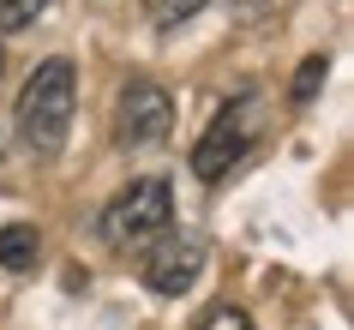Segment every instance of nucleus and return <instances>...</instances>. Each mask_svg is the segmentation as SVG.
Wrapping results in <instances>:
<instances>
[{
	"label": "nucleus",
	"instance_id": "nucleus-7",
	"mask_svg": "<svg viewBox=\"0 0 354 330\" xmlns=\"http://www.w3.org/2000/svg\"><path fill=\"white\" fill-rule=\"evenodd\" d=\"M210 0H145V12H150V24L156 30H174V24H187V19H198Z\"/></svg>",
	"mask_w": 354,
	"mask_h": 330
},
{
	"label": "nucleus",
	"instance_id": "nucleus-9",
	"mask_svg": "<svg viewBox=\"0 0 354 330\" xmlns=\"http://www.w3.org/2000/svg\"><path fill=\"white\" fill-rule=\"evenodd\" d=\"M324 73H330V60H324V55L306 60V66H300V78H295V102H313L318 84H324Z\"/></svg>",
	"mask_w": 354,
	"mask_h": 330
},
{
	"label": "nucleus",
	"instance_id": "nucleus-5",
	"mask_svg": "<svg viewBox=\"0 0 354 330\" xmlns=\"http://www.w3.org/2000/svg\"><path fill=\"white\" fill-rule=\"evenodd\" d=\"M138 258H145V264H138L145 288L150 294H168V300H180V294L198 282V271H205V246H198L192 235H174V228H168L162 240H150Z\"/></svg>",
	"mask_w": 354,
	"mask_h": 330
},
{
	"label": "nucleus",
	"instance_id": "nucleus-2",
	"mask_svg": "<svg viewBox=\"0 0 354 330\" xmlns=\"http://www.w3.org/2000/svg\"><path fill=\"white\" fill-rule=\"evenodd\" d=\"M259 138H264V96L259 91L228 96L223 109L210 114L205 138L192 145V174H198V181H223L228 168L246 163V150L259 145Z\"/></svg>",
	"mask_w": 354,
	"mask_h": 330
},
{
	"label": "nucleus",
	"instance_id": "nucleus-3",
	"mask_svg": "<svg viewBox=\"0 0 354 330\" xmlns=\"http://www.w3.org/2000/svg\"><path fill=\"white\" fill-rule=\"evenodd\" d=\"M168 228H174V192L156 174L132 181L127 192H114L109 210H102V240L114 253H145L150 240H162Z\"/></svg>",
	"mask_w": 354,
	"mask_h": 330
},
{
	"label": "nucleus",
	"instance_id": "nucleus-6",
	"mask_svg": "<svg viewBox=\"0 0 354 330\" xmlns=\"http://www.w3.org/2000/svg\"><path fill=\"white\" fill-rule=\"evenodd\" d=\"M37 253H42L37 222H6V228H0V264H6L12 276L30 271V264H37Z\"/></svg>",
	"mask_w": 354,
	"mask_h": 330
},
{
	"label": "nucleus",
	"instance_id": "nucleus-10",
	"mask_svg": "<svg viewBox=\"0 0 354 330\" xmlns=\"http://www.w3.org/2000/svg\"><path fill=\"white\" fill-rule=\"evenodd\" d=\"M198 330H252V318H246L241 306H210Z\"/></svg>",
	"mask_w": 354,
	"mask_h": 330
},
{
	"label": "nucleus",
	"instance_id": "nucleus-8",
	"mask_svg": "<svg viewBox=\"0 0 354 330\" xmlns=\"http://www.w3.org/2000/svg\"><path fill=\"white\" fill-rule=\"evenodd\" d=\"M42 6L48 0H0V37H12V30H30L42 19Z\"/></svg>",
	"mask_w": 354,
	"mask_h": 330
},
{
	"label": "nucleus",
	"instance_id": "nucleus-11",
	"mask_svg": "<svg viewBox=\"0 0 354 330\" xmlns=\"http://www.w3.org/2000/svg\"><path fill=\"white\" fill-rule=\"evenodd\" d=\"M0 156H6V145H0Z\"/></svg>",
	"mask_w": 354,
	"mask_h": 330
},
{
	"label": "nucleus",
	"instance_id": "nucleus-12",
	"mask_svg": "<svg viewBox=\"0 0 354 330\" xmlns=\"http://www.w3.org/2000/svg\"><path fill=\"white\" fill-rule=\"evenodd\" d=\"M0 66H6V55H0Z\"/></svg>",
	"mask_w": 354,
	"mask_h": 330
},
{
	"label": "nucleus",
	"instance_id": "nucleus-1",
	"mask_svg": "<svg viewBox=\"0 0 354 330\" xmlns=\"http://www.w3.org/2000/svg\"><path fill=\"white\" fill-rule=\"evenodd\" d=\"M73 114H78V73L66 55H55L24 78L19 102H12V132H19L24 150L60 156L66 138H73Z\"/></svg>",
	"mask_w": 354,
	"mask_h": 330
},
{
	"label": "nucleus",
	"instance_id": "nucleus-4",
	"mask_svg": "<svg viewBox=\"0 0 354 330\" xmlns=\"http://www.w3.org/2000/svg\"><path fill=\"white\" fill-rule=\"evenodd\" d=\"M174 132V96L156 78H132L114 102V145L120 150H150Z\"/></svg>",
	"mask_w": 354,
	"mask_h": 330
}]
</instances>
